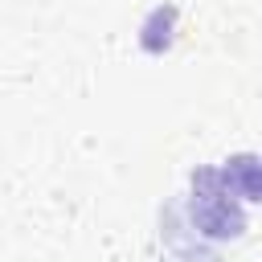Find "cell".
Returning a JSON list of instances; mask_svg holds the SVG:
<instances>
[{"label":"cell","mask_w":262,"mask_h":262,"mask_svg":"<svg viewBox=\"0 0 262 262\" xmlns=\"http://www.w3.org/2000/svg\"><path fill=\"white\" fill-rule=\"evenodd\" d=\"M188 217H192L196 233L209 237V242H237L246 233L242 201L229 192L221 168H196L192 196H188Z\"/></svg>","instance_id":"cell-1"},{"label":"cell","mask_w":262,"mask_h":262,"mask_svg":"<svg viewBox=\"0 0 262 262\" xmlns=\"http://www.w3.org/2000/svg\"><path fill=\"white\" fill-rule=\"evenodd\" d=\"M221 176H225V184L237 201H258L262 205V156L237 151L221 164Z\"/></svg>","instance_id":"cell-2"}]
</instances>
